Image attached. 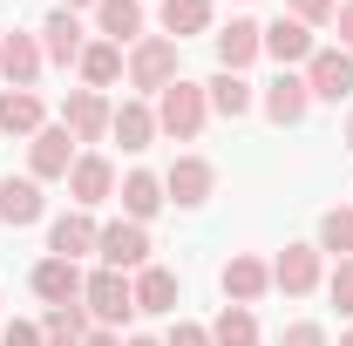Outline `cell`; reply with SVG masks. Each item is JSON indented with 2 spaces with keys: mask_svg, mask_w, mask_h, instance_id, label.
<instances>
[{
  "mask_svg": "<svg viewBox=\"0 0 353 346\" xmlns=\"http://www.w3.org/2000/svg\"><path fill=\"white\" fill-rule=\"evenodd\" d=\"M150 109H157V136H170V143H197L204 123H211V95H204V82H183V75H176Z\"/></svg>",
  "mask_w": 353,
  "mask_h": 346,
  "instance_id": "cell-1",
  "label": "cell"
},
{
  "mask_svg": "<svg viewBox=\"0 0 353 346\" xmlns=\"http://www.w3.org/2000/svg\"><path fill=\"white\" fill-rule=\"evenodd\" d=\"M123 68H130V88H136V95L157 102V95L176 82V41H170V34H143V41L123 54Z\"/></svg>",
  "mask_w": 353,
  "mask_h": 346,
  "instance_id": "cell-2",
  "label": "cell"
},
{
  "mask_svg": "<svg viewBox=\"0 0 353 346\" xmlns=\"http://www.w3.org/2000/svg\"><path fill=\"white\" fill-rule=\"evenodd\" d=\"M82 305H88V319L95 326H109V333H123L136 319V285H130V272H88V285H82Z\"/></svg>",
  "mask_w": 353,
  "mask_h": 346,
  "instance_id": "cell-3",
  "label": "cell"
},
{
  "mask_svg": "<svg viewBox=\"0 0 353 346\" xmlns=\"http://www.w3.org/2000/svg\"><path fill=\"white\" fill-rule=\"evenodd\" d=\"M259 109H265V123L299 130V123L312 116V88H306V75H299V68H279V75L259 88Z\"/></svg>",
  "mask_w": 353,
  "mask_h": 346,
  "instance_id": "cell-4",
  "label": "cell"
},
{
  "mask_svg": "<svg viewBox=\"0 0 353 346\" xmlns=\"http://www.w3.org/2000/svg\"><path fill=\"white\" fill-rule=\"evenodd\" d=\"M95 258L109 265V272H143L150 265V224H130V217L102 224L95 231Z\"/></svg>",
  "mask_w": 353,
  "mask_h": 346,
  "instance_id": "cell-5",
  "label": "cell"
},
{
  "mask_svg": "<svg viewBox=\"0 0 353 346\" xmlns=\"http://www.w3.org/2000/svg\"><path fill=\"white\" fill-rule=\"evenodd\" d=\"M319 278H326V252H319V245H285V252L272 258V292H285V299L319 292Z\"/></svg>",
  "mask_w": 353,
  "mask_h": 346,
  "instance_id": "cell-6",
  "label": "cell"
},
{
  "mask_svg": "<svg viewBox=\"0 0 353 346\" xmlns=\"http://www.w3.org/2000/svg\"><path fill=\"white\" fill-rule=\"evenodd\" d=\"M312 88V102H347L353 95V54L347 48H312V61L299 68Z\"/></svg>",
  "mask_w": 353,
  "mask_h": 346,
  "instance_id": "cell-7",
  "label": "cell"
},
{
  "mask_svg": "<svg viewBox=\"0 0 353 346\" xmlns=\"http://www.w3.org/2000/svg\"><path fill=\"white\" fill-rule=\"evenodd\" d=\"M68 170H75V136L61 130V123H48V130L28 136V176H34V183H48V176L68 183Z\"/></svg>",
  "mask_w": 353,
  "mask_h": 346,
  "instance_id": "cell-8",
  "label": "cell"
},
{
  "mask_svg": "<svg viewBox=\"0 0 353 346\" xmlns=\"http://www.w3.org/2000/svg\"><path fill=\"white\" fill-rule=\"evenodd\" d=\"M109 116H116V102L95 95V88H75V95L61 102V130L75 136V143H102V136H109Z\"/></svg>",
  "mask_w": 353,
  "mask_h": 346,
  "instance_id": "cell-9",
  "label": "cell"
},
{
  "mask_svg": "<svg viewBox=\"0 0 353 346\" xmlns=\"http://www.w3.org/2000/svg\"><path fill=\"white\" fill-rule=\"evenodd\" d=\"M211 190H218V170H211V156H176L170 170H163V197H170V204H183V211H197Z\"/></svg>",
  "mask_w": 353,
  "mask_h": 346,
  "instance_id": "cell-10",
  "label": "cell"
},
{
  "mask_svg": "<svg viewBox=\"0 0 353 346\" xmlns=\"http://www.w3.org/2000/svg\"><path fill=\"white\" fill-rule=\"evenodd\" d=\"M68 197H75V211H95V204H109V197H116V163H109L102 150L75 156V170H68Z\"/></svg>",
  "mask_w": 353,
  "mask_h": 346,
  "instance_id": "cell-11",
  "label": "cell"
},
{
  "mask_svg": "<svg viewBox=\"0 0 353 346\" xmlns=\"http://www.w3.org/2000/svg\"><path fill=\"white\" fill-rule=\"evenodd\" d=\"M218 285H224V299H231V305H259L265 292H272V265L252 258V252H231L224 272H218Z\"/></svg>",
  "mask_w": 353,
  "mask_h": 346,
  "instance_id": "cell-12",
  "label": "cell"
},
{
  "mask_svg": "<svg viewBox=\"0 0 353 346\" xmlns=\"http://www.w3.org/2000/svg\"><path fill=\"white\" fill-rule=\"evenodd\" d=\"M28 285H34V299L41 305H82V265L75 258H41L34 272H28Z\"/></svg>",
  "mask_w": 353,
  "mask_h": 346,
  "instance_id": "cell-13",
  "label": "cell"
},
{
  "mask_svg": "<svg viewBox=\"0 0 353 346\" xmlns=\"http://www.w3.org/2000/svg\"><path fill=\"white\" fill-rule=\"evenodd\" d=\"M41 68H48L41 34H0V82H7V88H34Z\"/></svg>",
  "mask_w": 353,
  "mask_h": 346,
  "instance_id": "cell-14",
  "label": "cell"
},
{
  "mask_svg": "<svg viewBox=\"0 0 353 346\" xmlns=\"http://www.w3.org/2000/svg\"><path fill=\"white\" fill-rule=\"evenodd\" d=\"M211 48H218V68L245 75V68L265 54V28H259V21H231V28H218V34H211Z\"/></svg>",
  "mask_w": 353,
  "mask_h": 346,
  "instance_id": "cell-15",
  "label": "cell"
},
{
  "mask_svg": "<svg viewBox=\"0 0 353 346\" xmlns=\"http://www.w3.org/2000/svg\"><path fill=\"white\" fill-rule=\"evenodd\" d=\"M48 217V197L34 176H0V224H14V231H28V224H41Z\"/></svg>",
  "mask_w": 353,
  "mask_h": 346,
  "instance_id": "cell-16",
  "label": "cell"
},
{
  "mask_svg": "<svg viewBox=\"0 0 353 346\" xmlns=\"http://www.w3.org/2000/svg\"><path fill=\"white\" fill-rule=\"evenodd\" d=\"M95 231H102V224H95L88 211H61L54 224H48V258H75L82 265L88 252H95Z\"/></svg>",
  "mask_w": 353,
  "mask_h": 346,
  "instance_id": "cell-17",
  "label": "cell"
},
{
  "mask_svg": "<svg viewBox=\"0 0 353 346\" xmlns=\"http://www.w3.org/2000/svg\"><path fill=\"white\" fill-rule=\"evenodd\" d=\"M312 48H319V41H312V28H306V21H292V14H279V21L265 28V54H272L279 68H306Z\"/></svg>",
  "mask_w": 353,
  "mask_h": 346,
  "instance_id": "cell-18",
  "label": "cell"
},
{
  "mask_svg": "<svg viewBox=\"0 0 353 346\" xmlns=\"http://www.w3.org/2000/svg\"><path fill=\"white\" fill-rule=\"evenodd\" d=\"M130 285H136V312H157V319H170V312H176V299H183V285H176V272H170V265H143Z\"/></svg>",
  "mask_w": 353,
  "mask_h": 346,
  "instance_id": "cell-19",
  "label": "cell"
},
{
  "mask_svg": "<svg viewBox=\"0 0 353 346\" xmlns=\"http://www.w3.org/2000/svg\"><path fill=\"white\" fill-rule=\"evenodd\" d=\"M34 34H41V54H48V61H61V68H68V61H82V48H88L82 21H75L68 7H54V14H48Z\"/></svg>",
  "mask_w": 353,
  "mask_h": 346,
  "instance_id": "cell-20",
  "label": "cell"
},
{
  "mask_svg": "<svg viewBox=\"0 0 353 346\" xmlns=\"http://www.w3.org/2000/svg\"><path fill=\"white\" fill-rule=\"evenodd\" d=\"M109 136H116V143H123V150H150V143H157V109H150V102H143V95H130V102H116V116H109Z\"/></svg>",
  "mask_w": 353,
  "mask_h": 346,
  "instance_id": "cell-21",
  "label": "cell"
},
{
  "mask_svg": "<svg viewBox=\"0 0 353 346\" xmlns=\"http://www.w3.org/2000/svg\"><path fill=\"white\" fill-rule=\"evenodd\" d=\"M95 34L116 48L143 41V0H95Z\"/></svg>",
  "mask_w": 353,
  "mask_h": 346,
  "instance_id": "cell-22",
  "label": "cell"
},
{
  "mask_svg": "<svg viewBox=\"0 0 353 346\" xmlns=\"http://www.w3.org/2000/svg\"><path fill=\"white\" fill-rule=\"evenodd\" d=\"M204 95H211V116H224V123H238V116L259 109V88L245 82V75H231V68H218V75L204 82Z\"/></svg>",
  "mask_w": 353,
  "mask_h": 346,
  "instance_id": "cell-23",
  "label": "cell"
},
{
  "mask_svg": "<svg viewBox=\"0 0 353 346\" xmlns=\"http://www.w3.org/2000/svg\"><path fill=\"white\" fill-rule=\"evenodd\" d=\"M116 197H123V217H130V224H150V217L170 204V197H163V176H150V170H130Z\"/></svg>",
  "mask_w": 353,
  "mask_h": 346,
  "instance_id": "cell-24",
  "label": "cell"
},
{
  "mask_svg": "<svg viewBox=\"0 0 353 346\" xmlns=\"http://www.w3.org/2000/svg\"><path fill=\"white\" fill-rule=\"evenodd\" d=\"M0 130H7V136H34V130H48L41 95H34V88H0Z\"/></svg>",
  "mask_w": 353,
  "mask_h": 346,
  "instance_id": "cell-25",
  "label": "cell"
},
{
  "mask_svg": "<svg viewBox=\"0 0 353 346\" xmlns=\"http://www.w3.org/2000/svg\"><path fill=\"white\" fill-rule=\"evenodd\" d=\"M157 21H163V34H170V41L211 34V0H163V7H157Z\"/></svg>",
  "mask_w": 353,
  "mask_h": 346,
  "instance_id": "cell-26",
  "label": "cell"
},
{
  "mask_svg": "<svg viewBox=\"0 0 353 346\" xmlns=\"http://www.w3.org/2000/svg\"><path fill=\"white\" fill-rule=\"evenodd\" d=\"M75 68H82V88H95V95H102V88H109L116 75H123V48L95 34V41L82 48V61H75Z\"/></svg>",
  "mask_w": 353,
  "mask_h": 346,
  "instance_id": "cell-27",
  "label": "cell"
},
{
  "mask_svg": "<svg viewBox=\"0 0 353 346\" xmlns=\"http://www.w3.org/2000/svg\"><path fill=\"white\" fill-rule=\"evenodd\" d=\"M95 326H88V305H48L41 319V346H82Z\"/></svg>",
  "mask_w": 353,
  "mask_h": 346,
  "instance_id": "cell-28",
  "label": "cell"
},
{
  "mask_svg": "<svg viewBox=\"0 0 353 346\" xmlns=\"http://www.w3.org/2000/svg\"><path fill=\"white\" fill-rule=\"evenodd\" d=\"M211 346H259V312L252 305H224L211 319Z\"/></svg>",
  "mask_w": 353,
  "mask_h": 346,
  "instance_id": "cell-29",
  "label": "cell"
},
{
  "mask_svg": "<svg viewBox=\"0 0 353 346\" xmlns=\"http://www.w3.org/2000/svg\"><path fill=\"white\" fill-rule=\"evenodd\" d=\"M319 252L326 258H353V204H333L319 217Z\"/></svg>",
  "mask_w": 353,
  "mask_h": 346,
  "instance_id": "cell-30",
  "label": "cell"
},
{
  "mask_svg": "<svg viewBox=\"0 0 353 346\" xmlns=\"http://www.w3.org/2000/svg\"><path fill=\"white\" fill-rule=\"evenodd\" d=\"M279 346H326V326L319 319H292V326H279Z\"/></svg>",
  "mask_w": 353,
  "mask_h": 346,
  "instance_id": "cell-31",
  "label": "cell"
},
{
  "mask_svg": "<svg viewBox=\"0 0 353 346\" xmlns=\"http://www.w3.org/2000/svg\"><path fill=\"white\" fill-rule=\"evenodd\" d=\"M326 292H333V305H340V312H353V258H340V265H333Z\"/></svg>",
  "mask_w": 353,
  "mask_h": 346,
  "instance_id": "cell-32",
  "label": "cell"
},
{
  "mask_svg": "<svg viewBox=\"0 0 353 346\" xmlns=\"http://www.w3.org/2000/svg\"><path fill=\"white\" fill-rule=\"evenodd\" d=\"M163 346H211V326H197V319H176L170 333H163Z\"/></svg>",
  "mask_w": 353,
  "mask_h": 346,
  "instance_id": "cell-33",
  "label": "cell"
},
{
  "mask_svg": "<svg viewBox=\"0 0 353 346\" xmlns=\"http://www.w3.org/2000/svg\"><path fill=\"white\" fill-rule=\"evenodd\" d=\"M333 14H340V0H292V21H306V28L333 21Z\"/></svg>",
  "mask_w": 353,
  "mask_h": 346,
  "instance_id": "cell-34",
  "label": "cell"
},
{
  "mask_svg": "<svg viewBox=\"0 0 353 346\" xmlns=\"http://www.w3.org/2000/svg\"><path fill=\"white\" fill-rule=\"evenodd\" d=\"M0 346H41V326L34 319H7L0 326Z\"/></svg>",
  "mask_w": 353,
  "mask_h": 346,
  "instance_id": "cell-35",
  "label": "cell"
},
{
  "mask_svg": "<svg viewBox=\"0 0 353 346\" xmlns=\"http://www.w3.org/2000/svg\"><path fill=\"white\" fill-rule=\"evenodd\" d=\"M333 34H340V48L353 54V0H340V14H333Z\"/></svg>",
  "mask_w": 353,
  "mask_h": 346,
  "instance_id": "cell-36",
  "label": "cell"
},
{
  "mask_svg": "<svg viewBox=\"0 0 353 346\" xmlns=\"http://www.w3.org/2000/svg\"><path fill=\"white\" fill-rule=\"evenodd\" d=\"M82 346H123V333H109V326H95V333H88Z\"/></svg>",
  "mask_w": 353,
  "mask_h": 346,
  "instance_id": "cell-37",
  "label": "cell"
},
{
  "mask_svg": "<svg viewBox=\"0 0 353 346\" xmlns=\"http://www.w3.org/2000/svg\"><path fill=\"white\" fill-rule=\"evenodd\" d=\"M123 346H163V340H150V333H130V340H123Z\"/></svg>",
  "mask_w": 353,
  "mask_h": 346,
  "instance_id": "cell-38",
  "label": "cell"
},
{
  "mask_svg": "<svg viewBox=\"0 0 353 346\" xmlns=\"http://www.w3.org/2000/svg\"><path fill=\"white\" fill-rule=\"evenodd\" d=\"M61 7H68V14H75V7H95V0H61Z\"/></svg>",
  "mask_w": 353,
  "mask_h": 346,
  "instance_id": "cell-39",
  "label": "cell"
},
{
  "mask_svg": "<svg viewBox=\"0 0 353 346\" xmlns=\"http://www.w3.org/2000/svg\"><path fill=\"white\" fill-rule=\"evenodd\" d=\"M340 346H353V326H347V333H340Z\"/></svg>",
  "mask_w": 353,
  "mask_h": 346,
  "instance_id": "cell-40",
  "label": "cell"
},
{
  "mask_svg": "<svg viewBox=\"0 0 353 346\" xmlns=\"http://www.w3.org/2000/svg\"><path fill=\"white\" fill-rule=\"evenodd\" d=\"M347 150H353V116H347Z\"/></svg>",
  "mask_w": 353,
  "mask_h": 346,
  "instance_id": "cell-41",
  "label": "cell"
},
{
  "mask_svg": "<svg viewBox=\"0 0 353 346\" xmlns=\"http://www.w3.org/2000/svg\"><path fill=\"white\" fill-rule=\"evenodd\" d=\"M0 34H7V28H0Z\"/></svg>",
  "mask_w": 353,
  "mask_h": 346,
  "instance_id": "cell-42",
  "label": "cell"
}]
</instances>
